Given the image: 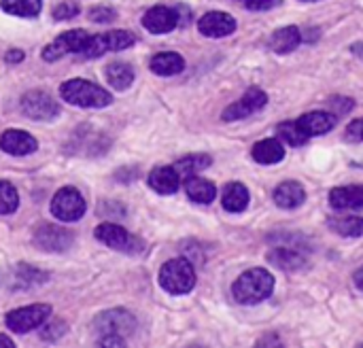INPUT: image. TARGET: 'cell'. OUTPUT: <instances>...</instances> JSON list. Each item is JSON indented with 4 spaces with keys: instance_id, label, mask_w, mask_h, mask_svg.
Here are the masks:
<instances>
[{
    "instance_id": "20",
    "label": "cell",
    "mask_w": 363,
    "mask_h": 348,
    "mask_svg": "<svg viewBox=\"0 0 363 348\" xmlns=\"http://www.w3.org/2000/svg\"><path fill=\"white\" fill-rule=\"evenodd\" d=\"M185 191L198 204H211L215 200V196H217V187L208 179H202V176H196V174L185 179Z\"/></svg>"
},
{
    "instance_id": "39",
    "label": "cell",
    "mask_w": 363,
    "mask_h": 348,
    "mask_svg": "<svg viewBox=\"0 0 363 348\" xmlns=\"http://www.w3.org/2000/svg\"><path fill=\"white\" fill-rule=\"evenodd\" d=\"M0 344H2V347H9V348L15 347V342H13L11 338H6V336H0Z\"/></svg>"
},
{
    "instance_id": "23",
    "label": "cell",
    "mask_w": 363,
    "mask_h": 348,
    "mask_svg": "<svg viewBox=\"0 0 363 348\" xmlns=\"http://www.w3.org/2000/svg\"><path fill=\"white\" fill-rule=\"evenodd\" d=\"M106 81L113 89L123 91L134 83V68L123 62H113L106 66Z\"/></svg>"
},
{
    "instance_id": "36",
    "label": "cell",
    "mask_w": 363,
    "mask_h": 348,
    "mask_svg": "<svg viewBox=\"0 0 363 348\" xmlns=\"http://www.w3.org/2000/svg\"><path fill=\"white\" fill-rule=\"evenodd\" d=\"M281 4V0H245V6L251 11H268Z\"/></svg>"
},
{
    "instance_id": "16",
    "label": "cell",
    "mask_w": 363,
    "mask_h": 348,
    "mask_svg": "<svg viewBox=\"0 0 363 348\" xmlns=\"http://www.w3.org/2000/svg\"><path fill=\"white\" fill-rule=\"evenodd\" d=\"M149 185L153 191L162 196H170L179 189L181 185V174L177 172L174 166H160L149 174Z\"/></svg>"
},
{
    "instance_id": "11",
    "label": "cell",
    "mask_w": 363,
    "mask_h": 348,
    "mask_svg": "<svg viewBox=\"0 0 363 348\" xmlns=\"http://www.w3.org/2000/svg\"><path fill=\"white\" fill-rule=\"evenodd\" d=\"M268 104V96L264 89H257V87H251L238 102L230 104L225 111H223V121H238V119H245V117H251L253 113L262 111L264 106Z\"/></svg>"
},
{
    "instance_id": "8",
    "label": "cell",
    "mask_w": 363,
    "mask_h": 348,
    "mask_svg": "<svg viewBox=\"0 0 363 348\" xmlns=\"http://www.w3.org/2000/svg\"><path fill=\"white\" fill-rule=\"evenodd\" d=\"M34 242L36 247H40L43 251H49V253H64L72 247L74 242V236L72 232L60 228V225H38L34 230Z\"/></svg>"
},
{
    "instance_id": "22",
    "label": "cell",
    "mask_w": 363,
    "mask_h": 348,
    "mask_svg": "<svg viewBox=\"0 0 363 348\" xmlns=\"http://www.w3.org/2000/svg\"><path fill=\"white\" fill-rule=\"evenodd\" d=\"M302 40V34L296 26H285L277 30L270 38V47L274 53H291Z\"/></svg>"
},
{
    "instance_id": "9",
    "label": "cell",
    "mask_w": 363,
    "mask_h": 348,
    "mask_svg": "<svg viewBox=\"0 0 363 348\" xmlns=\"http://www.w3.org/2000/svg\"><path fill=\"white\" fill-rule=\"evenodd\" d=\"M87 38H89V34L85 30H68V32L60 34L49 47L43 49V57L47 62H55V60L64 57L66 53H81Z\"/></svg>"
},
{
    "instance_id": "1",
    "label": "cell",
    "mask_w": 363,
    "mask_h": 348,
    "mask_svg": "<svg viewBox=\"0 0 363 348\" xmlns=\"http://www.w3.org/2000/svg\"><path fill=\"white\" fill-rule=\"evenodd\" d=\"M274 291V276L264 270V268H253L247 270L245 274L238 276V281L232 287V293L236 298L238 304H259L264 300H268Z\"/></svg>"
},
{
    "instance_id": "13",
    "label": "cell",
    "mask_w": 363,
    "mask_h": 348,
    "mask_svg": "<svg viewBox=\"0 0 363 348\" xmlns=\"http://www.w3.org/2000/svg\"><path fill=\"white\" fill-rule=\"evenodd\" d=\"M198 30L204 34V36H211V38H221V36H228L236 30V19L228 13H221V11H211L206 13L200 21H198Z\"/></svg>"
},
{
    "instance_id": "41",
    "label": "cell",
    "mask_w": 363,
    "mask_h": 348,
    "mask_svg": "<svg viewBox=\"0 0 363 348\" xmlns=\"http://www.w3.org/2000/svg\"><path fill=\"white\" fill-rule=\"evenodd\" d=\"M362 57H363V47H362Z\"/></svg>"
},
{
    "instance_id": "30",
    "label": "cell",
    "mask_w": 363,
    "mask_h": 348,
    "mask_svg": "<svg viewBox=\"0 0 363 348\" xmlns=\"http://www.w3.org/2000/svg\"><path fill=\"white\" fill-rule=\"evenodd\" d=\"M19 206L17 189L9 181H0V215H11Z\"/></svg>"
},
{
    "instance_id": "21",
    "label": "cell",
    "mask_w": 363,
    "mask_h": 348,
    "mask_svg": "<svg viewBox=\"0 0 363 348\" xmlns=\"http://www.w3.org/2000/svg\"><path fill=\"white\" fill-rule=\"evenodd\" d=\"M149 66L160 77H172V74H179L185 68V60L174 51H164V53L153 55Z\"/></svg>"
},
{
    "instance_id": "6",
    "label": "cell",
    "mask_w": 363,
    "mask_h": 348,
    "mask_svg": "<svg viewBox=\"0 0 363 348\" xmlns=\"http://www.w3.org/2000/svg\"><path fill=\"white\" fill-rule=\"evenodd\" d=\"M94 327L100 334V338L102 336H119V338H125V336L134 334L136 321H134V317L128 310L115 308V310H106V313L98 315L96 321H94Z\"/></svg>"
},
{
    "instance_id": "2",
    "label": "cell",
    "mask_w": 363,
    "mask_h": 348,
    "mask_svg": "<svg viewBox=\"0 0 363 348\" xmlns=\"http://www.w3.org/2000/svg\"><path fill=\"white\" fill-rule=\"evenodd\" d=\"M60 94L68 104H74L81 108H102L113 102V96L106 89L83 79H70L62 83Z\"/></svg>"
},
{
    "instance_id": "19",
    "label": "cell",
    "mask_w": 363,
    "mask_h": 348,
    "mask_svg": "<svg viewBox=\"0 0 363 348\" xmlns=\"http://www.w3.org/2000/svg\"><path fill=\"white\" fill-rule=\"evenodd\" d=\"M251 155H253L255 162H259L264 166H272V164H279L285 157V145L279 138H266V140H259L253 147Z\"/></svg>"
},
{
    "instance_id": "33",
    "label": "cell",
    "mask_w": 363,
    "mask_h": 348,
    "mask_svg": "<svg viewBox=\"0 0 363 348\" xmlns=\"http://www.w3.org/2000/svg\"><path fill=\"white\" fill-rule=\"evenodd\" d=\"M74 15H79V4L72 2V0H66V2H60L55 9H53V17L55 19H72Z\"/></svg>"
},
{
    "instance_id": "25",
    "label": "cell",
    "mask_w": 363,
    "mask_h": 348,
    "mask_svg": "<svg viewBox=\"0 0 363 348\" xmlns=\"http://www.w3.org/2000/svg\"><path fill=\"white\" fill-rule=\"evenodd\" d=\"M268 262L274 264L277 268H283V270H289V272L302 270L306 266V259L300 253H296L294 249H274L268 255Z\"/></svg>"
},
{
    "instance_id": "4",
    "label": "cell",
    "mask_w": 363,
    "mask_h": 348,
    "mask_svg": "<svg viewBox=\"0 0 363 348\" xmlns=\"http://www.w3.org/2000/svg\"><path fill=\"white\" fill-rule=\"evenodd\" d=\"M51 317V306L47 304H32V306H23L17 310H11L4 319L6 327L11 332L17 334H28L40 325H45Z\"/></svg>"
},
{
    "instance_id": "10",
    "label": "cell",
    "mask_w": 363,
    "mask_h": 348,
    "mask_svg": "<svg viewBox=\"0 0 363 348\" xmlns=\"http://www.w3.org/2000/svg\"><path fill=\"white\" fill-rule=\"evenodd\" d=\"M21 108H23V113H26L28 117L40 119V121H49V119L57 117V113H60L57 102H55L49 94L40 91V89H34V91L23 94V98H21Z\"/></svg>"
},
{
    "instance_id": "17",
    "label": "cell",
    "mask_w": 363,
    "mask_h": 348,
    "mask_svg": "<svg viewBox=\"0 0 363 348\" xmlns=\"http://www.w3.org/2000/svg\"><path fill=\"white\" fill-rule=\"evenodd\" d=\"M330 204L336 211H351V208H363V185H351V187H336L330 191Z\"/></svg>"
},
{
    "instance_id": "7",
    "label": "cell",
    "mask_w": 363,
    "mask_h": 348,
    "mask_svg": "<svg viewBox=\"0 0 363 348\" xmlns=\"http://www.w3.org/2000/svg\"><path fill=\"white\" fill-rule=\"evenodd\" d=\"M94 234H96V240H100L102 245H106L108 249H115V251L138 253L143 249V242L138 238H134L132 234H128V230H123L117 223H100Z\"/></svg>"
},
{
    "instance_id": "14",
    "label": "cell",
    "mask_w": 363,
    "mask_h": 348,
    "mask_svg": "<svg viewBox=\"0 0 363 348\" xmlns=\"http://www.w3.org/2000/svg\"><path fill=\"white\" fill-rule=\"evenodd\" d=\"M0 149L9 155H30L36 151V138L21 130H6L0 136Z\"/></svg>"
},
{
    "instance_id": "24",
    "label": "cell",
    "mask_w": 363,
    "mask_h": 348,
    "mask_svg": "<svg viewBox=\"0 0 363 348\" xmlns=\"http://www.w3.org/2000/svg\"><path fill=\"white\" fill-rule=\"evenodd\" d=\"M249 206V189L242 183H230L223 189V208L228 213H242Z\"/></svg>"
},
{
    "instance_id": "37",
    "label": "cell",
    "mask_w": 363,
    "mask_h": 348,
    "mask_svg": "<svg viewBox=\"0 0 363 348\" xmlns=\"http://www.w3.org/2000/svg\"><path fill=\"white\" fill-rule=\"evenodd\" d=\"M21 60H23V51H19V49H11L6 53V62L9 64H19Z\"/></svg>"
},
{
    "instance_id": "26",
    "label": "cell",
    "mask_w": 363,
    "mask_h": 348,
    "mask_svg": "<svg viewBox=\"0 0 363 348\" xmlns=\"http://www.w3.org/2000/svg\"><path fill=\"white\" fill-rule=\"evenodd\" d=\"M211 164H213L211 155H204V153H194V155L181 157V159L174 164V168H177V172L181 174V179H187V176H191V174H198V172L206 170Z\"/></svg>"
},
{
    "instance_id": "27",
    "label": "cell",
    "mask_w": 363,
    "mask_h": 348,
    "mask_svg": "<svg viewBox=\"0 0 363 348\" xmlns=\"http://www.w3.org/2000/svg\"><path fill=\"white\" fill-rule=\"evenodd\" d=\"M277 138L283 145H291V147H302L311 136L302 130V125L298 121H285L281 125H277Z\"/></svg>"
},
{
    "instance_id": "12",
    "label": "cell",
    "mask_w": 363,
    "mask_h": 348,
    "mask_svg": "<svg viewBox=\"0 0 363 348\" xmlns=\"http://www.w3.org/2000/svg\"><path fill=\"white\" fill-rule=\"evenodd\" d=\"M179 23H181L179 9H170V6H153L143 17V26L153 34L172 32Z\"/></svg>"
},
{
    "instance_id": "32",
    "label": "cell",
    "mask_w": 363,
    "mask_h": 348,
    "mask_svg": "<svg viewBox=\"0 0 363 348\" xmlns=\"http://www.w3.org/2000/svg\"><path fill=\"white\" fill-rule=\"evenodd\" d=\"M108 51V45H106V34H94L87 38L85 47L81 49V55L91 60V57H100Z\"/></svg>"
},
{
    "instance_id": "5",
    "label": "cell",
    "mask_w": 363,
    "mask_h": 348,
    "mask_svg": "<svg viewBox=\"0 0 363 348\" xmlns=\"http://www.w3.org/2000/svg\"><path fill=\"white\" fill-rule=\"evenodd\" d=\"M51 215L64 223L79 221L85 215V200L79 189L62 187L51 200Z\"/></svg>"
},
{
    "instance_id": "34",
    "label": "cell",
    "mask_w": 363,
    "mask_h": 348,
    "mask_svg": "<svg viewBox=\"0 0 363 348\" xmlns=\"http://www.w3.org/2000/svg\"><path fill=\"white\" fill-rule=\"evenodd\" d=\"M345 138L349 142H363V117L362 119H355L347 125V132H345Z\"/></svg>"
},
{
    "instance_id": "15",
    "label": "cell",
    "mask_w": 363,
    "mask_h": 348,
    "mask_svg": "<svg viewBox=\"0 0 363 348\" xmlns=\"http://www.w3.org/2000/svg\"><path fill=\"white\" fill-rule=\"evenodd\" d=\"M298 123L302 125V130L308 136H321L330 130H334V125L338 123V117L330 111H313L306 113L298 119Z\"/></svg>"
},
{
    "instance_id": "31",
    "label": "cell",
    "mask_w": 363,
    "mask_h": 348,
    "mask_svg": "<svg viewBox=\"0 0 363 348\" xmlns=\"http://www.w3.org/2000/svg\"><path fill=\"white\" fill-rule=\"evenodd\" d=\"M136 43V36L128 30H111L106 32V45L108 51H123Z\"/></svg>"
},
{
    "instance_id": "28",
    "label": "cell",
    "mask_w": 363,
    "mask_h": 348,
    "mask_svg": "<svg viewBox=\"0 0 363 348\" xmlns=\"http://www.w3.org/2000/svg\"><path fill=\"white\" fill-rule=\"evenodd\" d=\"M40 6H43L40 0H2L0 2V9L19 17H36L40 13Z\"/></svg>"
},
{
    "instance_id": "29",
    "label": "cell",
    "mask_w": 363,
    "mask_h": 348,
    "mask_svg": "<svg viewBox=\"0 0 363 348\" xmlns=\"http://www.w3.org/2000/svg\"><path fill=\"white\" fill-rule=\"evenodd\" d=\"M330 228L340 236H363V219L362 217H334L330 219Z\"/></svg>"
},
{
    "instance_id": "18",
    "label": "cell",
    "mask_w": 363,
    "mask_h": 348,
    "mask_svg": "<svg viewBox=\"0 0 363 348\" xmlns=\"http://www.w3.org/2000/svg\"><path fill=\"white\" fill-rule=\"evenodd\" d=\"M304 200H306V191L296 181H285V183H281L274 189V202H277V206H281L285 211H291V208L302 206Z\"/></svg>"
},
{
    "instance_id": "38",
    "label": "cell",
    "mask_w": 363,
    "mask_h": 348,
    "mask_svg": "<svg viewBox=\"0 0 363 348\" xmlns=\"http://www.w3.org/2000/svg\"><path fill=\"white\" fill-rule=\"evenodd\" d=\"M353 281H355V287H357L359 291H363V266L357 270V272H355Z\"/></svg>"
},
{
    "instance_id": "3",
    "label": "cell",
    "mask_w": 363,
    "mask_h": 348,
    "mask_svg": "<svg viewBox=\"0 0 363 348\" xmlns=\"http://www.w3.org/2000/svg\"><path fill=\"white\" fill-rule=\"evenodd\" d=\"M160 285L164 291L172 296L189 293L196 285V270L189 259H170L160 270Z\"/></svg>"
},
{
    "instance_id": "40",
    "label": "cell",
    "mask_w": 363,
    "mask_h": 348,
    "mask_svg": "<svg viewBox=\"0 0 363 348\" xmlns=\"http://www.w3.org/2000/svg\"><path fill=\"white\" fill-rule=\"evenodd\" d=\"M306 2H315V0H306Z\"/></svg>"
},
{
    "instance_id": "35",
    "label": "cell",
    "mask_w": 363,
    "mask_h": 348,
    "mask_svg": "<svg viewBox=\"0 0 363 348\" xmlns=\"http://www.w3.org/2000/svg\"><path fill=\"white\" fill-rule=\"evenodd\" d=\"M89 19L91 21H100V23H108L115 19V11L108 9V6H94L89 11Z\"/></svg>"
}]
</instances>
